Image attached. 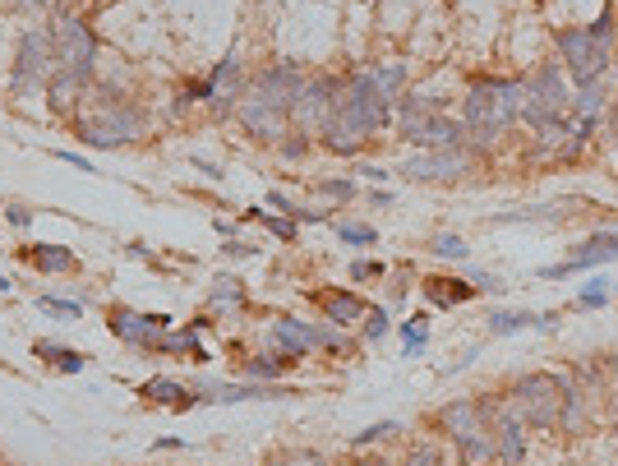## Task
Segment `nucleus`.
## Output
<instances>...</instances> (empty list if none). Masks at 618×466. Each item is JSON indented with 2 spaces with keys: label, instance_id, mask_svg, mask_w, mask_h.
Instances as JSON below:
<instances>
[{
  "label": "nucleus",
  "instance_id": "aec40b11",
  "mask_svg": "<svg viewBox=\"0 0 618 466\" xmlns=\"http://www.w3.org/2000/svg\"><path fill=\"white\" fill-rule=\"evenodd\" d=\"M208 309H212V315H245V309H250V296H245V282H240L236 272H218V277H212Z\"/></svg>",
  "mask_w": 618,
  "mask_h": 466
},
{
  "label": "nucleus",
  "instance_id": "20e7f679",
  "mask_svg": "<svg viewBox=\"0 0 618 466\" xmlns=\"http://www.w3.org/2000/svg\"><path fill=\"white\" fill-rule=\"evenodd\" d=\"M568 107H572V88H568V70L559 60H545L531 79H521V116H517L521 126L540 130L545 120L564 116Z\"/></svg>",
  "mask_w": 618,
  "mask_h": 466
},
{
  "label": "nucleus",
  "instance_id": "412c9836",
  "mask_svg": "<svg viewBox=\"0 0 618 466\" xmlns=\"http://www.w3.org/2000/svg\"><path fill=\"white\" fill-rule=\"evenodd\" d=\"M143 401H158V407H171V412H190V407H199V397L185 388L180 379H167V375H158V379H148L143 388Z\"/></svg>",
  "mask_w": 618,
  "mask_h": 466
},
{
  "label": "nucleus",
  "instance_id": "4c0bfd02",
  "mask_svg": "<svg viewBox=\"0 0 618 466\" xmlns=\"http://www.w3.org/2000/svg\"><path fill=\"white\" fill-rule=\"evenodd\" d=\"M397 429H401L397 420H379V425H365V429L356 434V439H351V448H369V444H379V439H392Z\"/></svg>",
  "mask_w": 618,
  "mask_h": 466
},
{
  "label": "nucleus",
  "instance_id": "6e6552de",
  "mask_svg": "<svg viewBox=\"0 0 618 466\" xmlns=\"http://www.w3.org/2000/svg\"><path fill=\"white\" fill-rule=\"evenodd\" d=\"M342 111H351V116L360 120L369 139H379V135L392 126V116H397L392 102L375 88V75H369V70H356V75L347 79V88H342Z\"/></svg>",
  "mask_w": 618,
  "mask_h": 466
},
{
  "label": "nucleus",
  "instance_id": "3c124183",
  "mask_svg": "<svg viewBox=\"0 0 618 466\" xmlns=\"http://www.w3.org/2000/svg\"><path fill=\"white\" fill-rule=\"evenodd\" d=\"M185 448V439H158L152 444V453H180Z\"/></svg>",
  "mask_w": 618,
  "mask_h": 466
},
{
  "label": "nucleus",
  "instance_id": "7ed1b4c3",
  "mask_svg": "<svg viewBox=\"0 0 618 466\" xmlns=\"http://www.w3.org/2000/svg\"><path fill=\"white\" fill-rule=\"evenodd\" d=\"M74 135L88 143V148H126V143H139L143 139V111L139 107H126L116 92H102V107L83 116Z\"/></svg>",
  "mask_w": 618,
  "mask_h": 466
},
{
  "label": "nucleus",
  "instance_id": "de8ad7c7",
  "mask_svg": "<svg viewBox=\"0 0 618 466\" xmlns=\"http://www.w3.org/2000/svg\"><path fill=\"white\" fill-rule=\"evenodd\" d=\"M56 162H70L74 171H88V176H98V162H88V158H79V152H51Z\"/></svg>",
  "mask_w": 618,
  "mask_h": 466
},
{
  "label": "nucleus",
  "instance_id": "4468645a",
  "mask_svg": "<svg viewBox=\"0 0 618 466\" xmlns=\"http://www.w3.org/2000/svg\"><path fill=\"white\" fill-rule=\"evenodd\" d=\"M107 328L134 351H158L162 333H171V319L167 315H139V309H111Z\"/></svg>",
  "mask_w": 618,
  "mask_h": 466
},
{
  "label": "nucleus",
  "instance_id": "e433bc0d",
  "mask_svg": "<svg viewBox=\"0 0 618 466\" xmlns=\"http://www.w3.org/2000/svg\"><path fill=\"white\" fill-rule=\"evenodd\" d=\"M605 300H609V282H605V277H591V282L581 287V296H577V309H605Z\"/></svg>",
  "mask_w": 618,
  "mask_h": 466
},
{
  "label": "nucleus",
  "instance_id": "4d7b16f0",
  "mask_svg": "<svg viewBox=\"0 0 618 466\" xmlns=\"http://www.w3.org/2000/svg\"><path fill=\"white\" fill-rule=\"evenodd\" d=\"M614 439H618V425H614Z\"/></svg>",
  "mask_w": 618,
  "mask_h": 466
},
{
  "label": "nucleus",
  "instance_id": "9d476101",
  "mask_svg": "<svg viewBox=\"0 0 618 466\" xmlns=\"http://www.w3.org/2000/svg\"><path fill=\"white\" fill-rule=\"evenodd\" d=\"M508 407H517L527 425H554L559 420V384L554 375H521L508 393Z\"/></svg>",
  "mask_w": 618,
  "mask_h": 466
},
{
  "label": "nucleus",
  "instance_id": "1a4fd4ad",
  "mask_svg": "<svg viewBox=\"0 0 618 466\" xmlns=\"http://www.w3.org/2000/svg\"><path fill=\"white\" fill-rule=\"evenodd\" d=\"M471 162L476 158L467 148H420L407 162H397V171L407 180H416V185H457L471 171Z\"/></svg>",
  "mask_w": 618,
  "mask_h": 466
},
{
  "label": "nucleus",
  "instance_id": "f03ea898",
  "mask_svg": "<svg viewBox=\"0 0 618 466\" xmlns=\"http://www.w3.org/2000/svg\"><path fill=\"white\" fill-rule=\"evenodd\" d=\"M609 33H614V14L609 10L591 28H564V33H559V66L568 70L572 83L600 79L609 70Z\"/></svg>",
  "mask_w": 618,
  "mask_h": 466
},
{
  "label": "nucleus",
  "instance_id": "f3484780",
  "mask_svg": "<svg viewBox=\"0 0 618 466\" xmlns=\"http://www.w3.org/2000/svg\"><path fill=\"white\" fill-rule=\"evenodd\" d=\"M199 401H268V397H291V388L277 384H227V379H199Z\"/></svg>",
  "mask_w": 618,
  "mask_h": 466
},
{
  "label": "nucleus",
  "instance_id": "f8f14e48",
  "mask_svg": "<svg viewBox=\"0 0 618 466\" xmlns=\"http://www.w3.org/2000/svg\"><path fill=\"white\" fill-rule=\"evenodd\" d=\"M609 259H618V231H596V236L577 240L572 250H568V259H564V264H549V268H540V277H545V282H564L568 272L605 268Z\"/></svg>",
  "mask_w": 618,
  "mask_h": 466
},
{
  "label": "nucleus",
  "instance_id": "a878e982",
  "mask_svg": "<svg viewBox=\"0 0 618 466\" xmlns=\"http://www.w3.org/2000/svg\"><path fill=\"white\" fill-rule=\"evenodd\" d=\"M600 111H605V83L600 79H586L572 88V120H596L600 126Z\"/></svg>",
  "mask_w": 618,
  "mask_h": 466
},
{
  "label": "nucleus",
  "instance_id": "dca6fc26",
  "mask_svg": "<svg viewBox=\"0 0 618 466\" xmlns=\"http://www.w3.org/2000/svg\"><path fill=\"white\" fill-rule=\"evenodd\" d=\"M494 457L504 466L527 462V420L517 416V407H504L499 420H494Z\"/></svg>",
  "mask_w": 618,
  "mask_h": 466
},
{
  "label": "nucleus",
  "instance_id": "37998d69",
  "mask_svg": "<svg viewBox=\"0 0 618 466\" xmlns=\"http://www.w3.org/2000/svg\"><path fill=\"white\" fill-rule=\"evenodd\" d=\"M461 272H467V282H471L476 291H504V282H499V277H494V272H485V268H461Z\"/></svg>",
  "mask_w": 618,
  "mask_h": 466
},
{
  "label": "nucleus",
  "instance_id": "4be33fe9",
  "mask_svg": "<svg viewBox=\"0 0 618 466\" xmlns=\"http://www.w3.org/2000/svg\"><path fill=\"white\" fill-rule=\"evenodd\" d=\"M559 315H536V309H494L489 315V333L494 337H508V333H521V328H554Z\"/></svg>",
  "mask_w": 618,
  "mask_h": 466
},
{
  "label": "nucleus",
  "instance_id": "6e6d98bb",
  "mask_svg": "<svg viewBox=\"0 0 618 466\" xmlns=\"http://www.w3.org/2000/svg\"><path fill=\"white\" fill-rule=\"evenodd\" d=\"M14 6H38V0H14Z\"/></svg>",
  "mask_w": 618,
  "mask_h": 466
},
{
  "label": "nucleus",
  "instance_id": "bb28decb",
  "mask_svg": "<svg viewBox=\"0 0 618 466\" xmlns=\"http://www.w3.org/2000/svg\"><path fill=\"white\" fill-rule=\"evenodd\" d=\"M199 333H203V319H199L195 328H185V333H162L158 351H162V356H195V360H203V341H199Z\"/></svg>",
  "mask_w": 618,
  "mask_h": 466
},
{
  "label": "nucleus",
  "instance_id": "7c9ffc66",
  "mask_svg": "<svg viewBox=\"0 0 618 466\" xmlns=\"http://www.w3.org/2000/svg\"><path fill=\"white\" fill-rule=\"evenodd\" d=\"M268 204L282 212V217H291V222H323V217H328V212H319V208H300V204H296L291 195H282V190H272Z\"/></svg>",
  "mask_w": 618,
  "mask_h": 466
},
{
  "label": "nucleus",
  "instance_id": "09e8293b",
  "mask_svg": "<svg viewBox=\"0 0 618 466\" xmlns=\"http://www.w3.org/2000/svg\"><path fill=\"white\" fill-rule=\"evenodd\" d=\"M356 176H365V180H379V185H383V176H388V171H383V167H375V162H360V167H356Z\"/></svg>",
  "mask_w": 618,
  "mask_h": 466
},
{
  "label": "nucleus",
  "instance_id": "58836bf2",
  "mask_svg": "<svg viewBox=\"0 0 618 466\" xmlns=\"http://www.w3.org/2000/svg\"><path fill=\"white\" fill-rule=\"evenodd\" d=\"M319 195H328V199H337V204H351L356 199V180L347 176V180H319Z\"/></svg>",
  "mask_w": 618,
  "mask_h": 466
},
{
  "label": "nucleus",
  "instance_id": "864d4df0",
  "mask_svg": "<svg viewBox=\"0 0 618 466\" xmlns=\"http://www.w3.org/2000/svg\"><path fill=\"white\" fill-rule=\"evenodd\" d=\"M609 126H614V139H618V102H614V116H609Z\"/></svg>",
  "mask_w": 618,
  "mask_h": 466
},
{
  "label": "nucleus",
  "instance_id": "79ce46f5",
  "mask_svg": "<svg viewBox=\"0 0 618 466\" xmlns=\"http://www.w3.org/2000/svg\"><path fill=\"white\" fill-rule=\"evenodd\" d=\"M272 466H323V457L315 448H296V453H277Z\"/></svg>",
  "mask_w": 618,
  "mask_h": 466
},
{
  "label": "nucleus",
  "instance_id": "a19ab883",
  "mask_svg": "<svg viewBox=\"0 0 618 466\" xmlns=\"http://www.w3.org/2000/svg\"><path fill=\"white\" fill-rule=\"evenodd\" d=\"M315 337H319V347L323 351H347V337L337 324H315Z\"/></svg>",
  "mask_w": 618,
  "mask_h": 466
},
{
  "label": "nucleus",
  "instance_id": "2f4dec72",
  "mask_svg": "<svg viewBox=\"0 0 618 466\" xmlns=\"http://www.w3.org/2000/svg\"><path fill=\"white\" fill-rule=\"evenodd\" d=\"M245 217H250V222H263L268 236H277V240H296V231H300V222H291V217H272V212H259V208H250Z\"/></svg>",
  "mask_w": 618,
  "mask_h": 466
},
{
  "label": "nucleus",
  "instance_id": "8fccbe9b",
  "mask_svg": "<svg viewBox=\"0 0 618 466\" xmlns=\"http://www.w3.org/2000/svg\"><path fill=\"white\" fill-rule=\"evenodd\" d=\"M369 204H375V208H392V204H397V195H392V190H383V185H379V190L369 195Z\"/></svg>",
  "mask_w": 618,
  "mask_h": 466
},
{
  "label": "nucleus",
  "instance_id": "ddd939ff",
  "mask_svg": "<svg viewBox=\"0 0 618 466\" xmlns=\"http://www.w3.org/2000/svg\"><path fill=\"white\" fill-rule=\"evenodd\" d=\"M305 79H309V75L296 66V60H277V66L259 70L245 92H255L259 102H268V107H277V111H287V116H291V102H296V92H300Z\"/></svg>",
  "mask_w": 618,
  "mask_h": 466
},
{
  "label": "nucleus",
  "instance_id": "f257e3e1",
  "mask_svg": "<svg viewBox=\"0 0 618 466\" xmlns=\"http://www.w3.org/2000/svg\"><path fill=\"white\" fill-rule=\"evenodd\" d=\"M521 116V79H471L467 102H461V126H467V152L480 158L504 139V130Z\"/></svg>",
  "mask_w": 618,
  "mask_h": 466
},
{
  "label": "nucleus",
  "instance_id": "cd10ccee",
  "mask_svg": "<svg viewBox=\"0 0 618 466\" xmlns=\"http://www.w3.org/2000/svg\"><path fill=\"white\" fill-rule=\"evenodd\" d=\"M369 75H375V88L383 92L388 102H401V92H407V66H401V60H388V66H375Z\"/></svg>",
  "mask_w": 618,
  "mask_h": 466
},
{
  "label": "nucleus",
  "instance_id": "c756f323",
  "mask_svg": "<svg viewBox=\"0 0 618 466\" xmlns=\"http://www.w3.org/2000/svg\"><path fill=\"white\" fill-rule=\"evenodd\" d=\"M332 231H337V240H342V245H351V250H369V245L379 240L375 227H369V222H351V217H347V222H337Z\"/></svg>",
  "mask_w": 618,
  "mask_h": 466
},
{
  "label": "nucleus",
  "instance_id": "c03bdc74",
  "mask_svg": "<svg viewBox=\"0 0 618 466\" xmlns=\"http://www.w3.org/2000/svg\"><path fill=\"white\" fill-rule=\"evenodd\" d=\"M407 466H443V453H439L435 444H420V448H411Z\"/></svg>",
  "mask_w": 618,
  "mask_h": 466
},
{
  "label": "nucleus",
  "instance_id": "39448f33",
  "mask_svg": "<svg viewBox=\"0 0 618 466\" xmlns=\"http://www.w3.org/2000/svg\"><path fill=\"white\" fill-rule=\"evenodd\" d=\"M342 88H347V79H337V75H309L291 102V135H305V139L323 135L337 102H342Z\"/></svg>",
  "mask_w": 618,
  "mask_h": 466
},
{
  "label": "nucleus",
  "instance_id": "423d86ee",
  "mask_svg": "<svg viewBox=\"0 0 618 466\" xmlns=\"http://www.w3.org/2000/svg\"><path fill=\"white\" fill-rule=\"evenodd\" d=\"M51 51H56V70L60 75H74V79H92V66H98V38H92L88 19H56L51 28Z\"/></svg>",
  "mask_w": 618,
  "mask_h": 466
},
{
  "label": "nucleus",
  "instance_id": "6ab92c4d",
  "mask_svg": "<svg viewBox=\"0 0 618 466\" xmlns=\"http://www.w3.org/2000/svg\"><path fill=\"white\" fill-rule=\"evenodd\" d=\"M420 296L435 305V309H452V305H461V300H471L476 287L467 282V272H448V277H425V282H420Z\"/></svg>",
  "mask_w": 618,
  "mask_h": 466
},
{
  "label": "nucleus",
  "instance_id": "393cba45",
  "mask_svg": "<svg viewBox=\"0 0 618 466\" xmlns=\"http://www.w3.org/2000/svg\"><path fill=\"white\" fill-rule=\"evenodd\" d=\"M33 356L47 360L51 369H60V375H83V369H88V356L83 351H70L66 341H38Z\"/></svg>",
  "mask_w": 618,
  "mask_h": 466
},
{
  "label": "nucleus",
  "instance_id": "ea45409f",
  "mask_svg": "<svg viewBox=\"0 0 618 466\" xmlns=\"http://www.w3.org/2000/svg\"><path fill=\"white\" fill-rule=\"evenodd\" d=\"M347 272H351V282H379V277H388V268L375 259H356Z\"/></svg>",
  "mask_w": 618,
  "mask_h": 466
},
{
  "label": "nucleus",
  "instance_id": "5fc2aeb1",
  "mask_svg": "<svg viewBox=\"0 0 618 466\" xmlns=\"http://www.w3.org/2000/svg\"><path fill=\"white\" fill-rule=\"evenodd\" d=\"M0 291H10V277H0Z\"/></svg>",
  "mask_w": 618,
  "mask_h": 466
},
{
  "label": "nucleus",
  "instance_id": "9b49d317",
  "mask_svg": "<svg viewBox=\"0 0 618 466\" xmlns=\"http://www.w3.org/2000/svg\"><path fill=\"white\" fill-rule=\"evenodd\" d=\"M236 120H240V130L250 135L255 143H268L277 148L287 135H291V116L287 111H277L268 102H259L255 92H240V102H236Z\"/></svg>",
  "mask_w": 618,
  "mask_h": 466
},
{
  "label": "nucleus",
  "instance_id": "c85d7f7f",
  "mask_svg": "<svg viewBox=\"0 0 618 466\" xmlns=\"http://www.w3.org/2000/svg\"><path fill=\"white\" fill-rule=\"evenodd\" d=\"M401 341H407V347H401V356H407V360L425 356V341H429V315H425V309L401 324Z\"/></svg>",
  "mask_w": 618,
  "mask_h": 466
},
{
  "label": "nucleus",
  "instance_id": "c9c22d12",
  "mask_svg": "<svg viewBox=\"0 0 618 466\" xmlns=\"http://www.w3.org/2000/svg\"><path fill=\"white\" fill-rule=\"evenodd\" d=\"M291 360H282V356H255V360H245V375H250V379H277V375H282V369H287Z\"/></svg>",
  "mask_w": 618,
  "mask_h": 466
},
{
  "label": "nucleus",
  "instance_id": "49530a36",
  "mask_svg": "<svg viewBox=\"0 0 618 466\" xmlns=\"http://www.w3.org/2000/svg\"><path fill=\"white\" fill-rule=\"evenodd\" d=\"M6 217H10V227H14V231H28V227H33V208H28V204H10Z\"/></svg>",
  "mask_w": 618,
  "mask_h": 466
},
{
  "label": "nucleus",
  "instance_id": "f704fd0d",
  "mask_svg": "<svg viewBox=\"0 0 618 466\" xmlns=\"http://www.w3.org/2000/svg\"><path fill=\"white\" fill-rule=\"evenodd\" d=\"M388 328H392L388 309H383V305H369V309H365V341H369V347H375V341H383Z\"/></svg>",
  "mask_w": 618,
  "mask_h": 466
},
{
  "label": "nucleus",
  "instance_id": "0eeeda50",
  "mask_svg": "<svg viewBox=\"0 0 618 466\" xmlns=\"http://www.w3.org/2000/svg\"><path fill=\"white\" fill-rule=\"evenodd\" d=\"M56 75V51H51V28H28L14 51V75H10V92L28 98V92L47 88Z\"/></svg>",
  "mask_w": 618,
  "mask_h": 466
},
{
  "label": "nucleus",
  "instance_id": "603ef678",
  "mask_svg": "<svg viewBox=\"0 0 618 466\" xmlns=\"http://www.w3.org/2000/svg\"><path fill=\"white\" fill-rule=\"evenodd\" d=\"M351 466H388L383 457H365V462H351Z\"/></svg>",
  "mask_w": 618,
  "mask_h": 466
},
{
  "label": "nucleus",
  "instance_id": "b1692460",
  "mask_svg": "<svg viewBox=\"0 0 618 466\" xmlns=\"http://www.w3.org/2000/svg\"><path fill=\"white\" fill-rule=\"evenodd\" d=\"M23 259L33 268H42V272H74L79 268L74 250H66V245H28Z\"/></svg>",
  "mask_w": 618,
  "mask_h": 466
},
{
  "label": "nucleus",
  "instance_id": "2eb2a0df",
  "mask_svg": "<svg viewBox=\"0 0 618 466\" xmlns=\"http://www.w3.org/2000/svg\"><path fill=\"white\" fill-rule=\"evenodd\" d=\"M319 347V337H315V324H305L296 315H282V319H272L268 328V351L272 356H282V360H300Z\"/></svg>",
  "mask_w": 618,
  "mask_h": 466
},
{
  "label": "nucleus",
  "instance_id": "a18cd8bd",
  "mask_svg": "<svg viewBox=\"0 0 618 466\" xmlns=\"http://www.w3.org/2000/svg\"><path fill=\"white\" fill-rule=\"evenodd\" d=\"M277 152H282L287 162H296V158H305V152H309V139L305 135H287L282 143H277Z\"/></svg>",
  "mask_w": 618,
  "mask_h": 466
},
{
  "label": "nucleus",
  "instance_id": "a211bd4d",
  "mask_svg": "<svg viewBox=\"0 0 618 466\" xmlns=\"http://www.w3.org/2000/svg\"><path fill=\"white\" fill-rule=\"evenodd\" d=\"M309 300H315V309H323V319H328V324H337V328L360 324V319H365V309H369L356 291H342V287H319Z\"/></svg>",
  "mask_w": 618,
  "mask_h": 466
},
{
  "label": "nucleus",
  "instance_id": "72a5a7b5",
  "mask_svg": "<svg viewBox=\"0 0 618 466\" xmlns=\"http://www.w3.org/2000/svg\"><path fill=\"white\" fill-rule=\"evenodd\" d=\"M429 255H439V259H452V264H461V259H467V240H461V236H452V231H439L435 240H429Z\"/></svg>",
  "mask_w": 618,
  "mask_h": 466
},
{
  "label": "nucleus",
  "instance_id": "473e14b6",
  "mask_svg": "<svg viewBox=\"0 0 618 466\" xmlns=\"http://www.w3.org/2000/svg\"><path fill=\"white\" fill-rule=\"evenodd\" d=\"M38 309H42L47 319H60V324H74V319L83 315V305H79V300H60V296H42Z\"/></svg>",
  "mask_w": 618,
  "mask_h": 466
},
{
  "label": "nucleus",
  "instance_id": "5701e85b",
  "mask_svg": "<svg viewBox=\"0 0 618 466\" xmlns=\"http://www.w3.org/2000/svg\"><path fill=\"white\" fill-rule=\"evenodd\" d=\"M88 92V83L83 79H74V75H51V83H47V102H51V111L56 116H74V107H79V98Z\"/></svg>",
  "mask_w": 618,
  "mask_h": 466
}]
</instances>
